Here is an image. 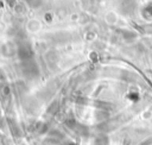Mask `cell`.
<instances>
[{
    "instance_id": "cell-1",
    "label": "cell",
    "mask_w": 152,
    "mask_h": 145,
    "mask_svg": "<svg viewBox=\"0 0 152 145\" xmlns=\"http://www.w3.org/2000/svg\"><path fill=\"white\" fill-rule=\"evenodd\" d=\"M134 7H135V4H134V1H132V0H122V1H121L120 8H121V11H122L125 14H129L131 12H133V11H134Z\"/></svg>"
},
{
    "instance_id": "cell-2",
    "label": "cell",
    "mask_w": 152,
    "mask_h": 145,
    "mask_svg": "<svg viewBox=\"0 0 152 145\" xmlns=\"http://www.w3.org/2000/svg\"><path fill=\"white\" fill-rule=\"evenodd\" d=\"M144 14H145L146 17H151V15H152V2H150L148 5L145 6V8H144Z\"/></svg>"
}]
</instances>
